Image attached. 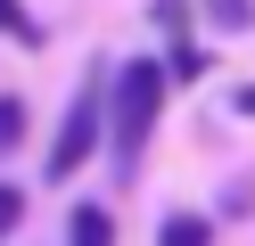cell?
Masks as SVG:
<instances>
[{"mask_svg": "<svg viewBox=\"0 0 255 246\" xmlns=\"http://www.w3.org/2000/svg\"><path fill=\"white\" fill-rule=\"evenodd\" d=\"M0 41H17V49H50V25H33V8H25V0H0Z\"/></svg>", "mask_w": 255, "mask_h": 246, "instance_id": "obj_6", "label": "cell"}, {"mask_svg": "<svg viewBox=\"0 0 255 246\" xmlns=\"http://www.w3.org/2000/svg\"><path fill=\"white\" fill-rule=\"evenodd\" d=\"M66 246H116V213H107L99 197L66 205Z\"/></svg>", "mask_w": 255, "mask_h": 246, "instance_id": "obj_4", "label": "cell"}, {"mask_svg": "<svg viewBox=\"0 0 255 246\" xmlns=\"http://www.w3.org/2000/svg\"><path fill=\"white\" fill-rule=\"evenodd\" d=\"M173 90H181V82H173L165 58H116L107 66V164H116L124 189H132L140 148H148V131H156V115H165Z\"/></svg>", "mask_w": 255, "mask_h": 246, "instance_id": "obj_1", "label": "cell"}, {"mask_svg": "<svg viewBox=\"0 0 255 246\" xmlns=\"http://www.w3.org/2000/svg\"><path fill=\"white\" fill-rule=\"evenodd\" d=\"M156 246H214V222L189 213V205H173L165 222H156Z\"/></svg>", "mask_w": 255, "mask_h": 246, "instance_id": "obj_5", "label": "cell"}, {"mask_svg": "<svg viewBox=\"0 0 255 246\" xmlns=\"http://www.w3.org/2000/svg\"><path fill=\"white\" fill-rule=\"evenodd\" d=\"M198 16H206L214 33H231V41H239V33H255V0H198Z\"/></svg>", "mask_w": 255, "mask_h": 246, "instance_id": "obj_7", "label": "cell"}, {"mask_svg": "<svg viewBox=\"0 0 255 246\" xmlns=\"http://www.w3.org/2000/svg\"><path fill=\"white\" fill-rule=\"evenodd\" d=\"M25 123H33V115H25V98L0 90V156H17V148H25Z\"/></svg>", "mask_w": 255, "mask_h": 246, "instance_id": "obj_8", "label": "cell"}, {"mask_svg": "<svg viewBox=\"0 0 255 246\" xmlns=\"http://www.w3.org/2000/svg\"><path fill=\"white\" fill-rule=\"evenodd\" d=\"M17 230H25V189L0 180V238H17Z\"/></svg>", "mask_w": 255, "mask_h": 246, "instance_id": "obj_9", "label": "cell"}, {"mask_svg": "<svg viewBox=\"0 0 255 246\" xmlns=\"http://www.w3.org/2000/svg\"><path fill=\"white\" fill-rule=\"evenodd\" d=\"M165 41H173V49H165V66H173V82H181V90H198V82L214 74V49H206L198 33H165Z\"/></svg>", "mask_w": 255, "mask_h": 246, "instance_id": "obj_3", "label": "cell"}, {"mask_svg": "<svg viewBox=\"0 0 255 246\" xmlns=\"http://www.w3.org/2000/svg\"><path fill=\"white\" fill-rule=\"evenodd\" d=\"M107 66H116V58H99V66L83 74V90L66 98V115H58V131H50L41 180H58V189H66V180H74V172H83V164L107 148Z\"/></svg>", "mask_w": 255, "mask_h": 246, "instance_id": "obj_2", "label": "cell"}, {"mask_svg": "<svg viewBox=\"0 0 255 246\" xmlns=\"http://www.w3.org/2000/svg\"><path fill=\"white\" fill-rule=\"evenodd\" d=\"M156 33H189V16H198V0H156Z\"/></svg>", "mask_w": 255, "mask_h": 246, "instance_id": "obj_10", "label": "cell"}]
</instances>
